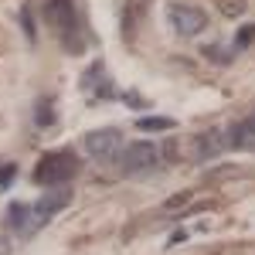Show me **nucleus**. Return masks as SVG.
Masks as SVG:
<instances>
[{
	"instance_id": "obj_10",
	"label": "nucleus",
	"mask_w": 255,
	"mask_h": 255,
	"mask_svg": "<svg viewBox=\"0 0 255 255\" xmlns=\"http://www.w3.org/2000/svg\"><path fill=\"white\" fill-rule=\"evenodd\" d=\"M17 174V167L14 163H7V167H0V191H7V184H10V177Z\"/></svg>"
},
{
	"instance_id": "obj_9",
	"label": "nucleus",
	"mask_w": 255,
	"mask_h": 255,
	"mask_svg": "<svg viewBox=\"0 0 255 255\" xmlns=\"http://www.w3.org/2000/svg\"><path fill=\"white\" fill-rule=\"evenodd\" d=\"M170 119H139V129H170Z\"/></svg>"
},
{
	"instance_id": "obj_2",
	"label": "nucleus",
	"mask_w": 255,
	"mask_h": 255,
	"mask_svg": "<svg viewBox=\"0 0 255 255\" xmlns=\"http://www.w3.org/2000/svg\"><path fill=\"white\" fill-rule=\"evenodd\" d=\"M167 20H170L174 34H180V38H194V34H201L208 27V14L201 7H191V3H170Z\"/></svg>"
},
{
	"instance_id": "obj_4",
	"label": "nucleus",
	"mask_w": 255,
	"mask_h": 255,
	"mask_svg": "<svg viewBox=\"0 0 255 255\" xmlns=\"http://www.w3.org/2000/svg\"><path fill=\"white\" fill-rule=\"evenodd\" d=\"M85 150L96 160H116L123 150V133L116 126H106V129H92L85 133Z\"/></svg>"
},
{
	"instance_id": "obj_5",
	"label": "nucleus",
	"mask_w": 255,
	"mask_h": 255,
	"mask_svg": "<svg viewBox=\"0 0 255 255\" xmlns=\"http://www.w3.org/2000/svg\"><path fill=\"white\" fill-rule=\"evenodd\" d=\"M68 201H72V191H55V194H44L38 204H31V215H34V228H38V225H44V221L55 215V211H61V208H65Z\"/></svg>"
},
{
	"instance_id": "obj_7",
	"label": "nucleus",
	"mask_w": 255,
	"mask_h": 255,
	"mask_svg": "<svg viewBox=\"0 0 255 255\" xmlns=\"http://www.w3.org/2000/svg\"><path fill=\"white\" fill-rule=\"evenodd\" d=\"M44 17L51 20L58 31H65V27H72L75 24V10H72V0H48L44 3Z\"/></svg>"
},
{
	"instance_id": "obj_3",
	"label": "nucleus",
	"mask_w": 255,
	"mask_h": 255,
	"mask_svg": "<svg viewBox=\"0 0 255 255\" xmlns=\"http://www.w3.org/2000/svg\"><path fill=\"white\" fill-rule=\"evenodd\" d=\"M160 150L153 143H146V139H136V143H126L123 150H119V170L123 174H143V170H150L153 163H157Z\"/></svg>"
},
{
	"instance_id": "obj_6",
	"label": "nucleus",
	"mask_w": 255,
	"mask_h": 255,
	"mask_svg": "<svg viewBox=\"0 0 255 255\" xmlns=\"http://www.w3.org/2000/svg\"><path fill=\"white\" fill-rule=\"evenodd\" d=\"M225 146H228V139L221 136L218 129L197 133V136H194V157H197V160H211V157H218Z\"/></svg>"
},
{
	"instance_id": "obj_8",
	"label": "nucleus",
	"mask_w": 255,
	"mask_h": 255,
	"mask_svg": "<svg viewBox=\"0 0 255 255\" xmlns=\"http://www.w3.org/2000/svg\"><path fill=\"white\" fill-rule=\"evenodd\" d=\"M7 221L14 232H34V215H31V204H10Z\"/></svg>"
},
{
	"instance_id": "obj_1",
	"label": "nucleus",
	"mask_w": 255,
	"mask_h": 255,
	"mask_svg": "<svg viewBox=\"0 0 255 255\" xmlns=\"http://www.w3.org/2000/svg\"><path fill=\"white\" fill-rule=\"evenodd\" d=\"M79 167L82 163L72 150H55V153L41 157V163L34 167V180L41 187H61V184H68L72 177L79 174Z\"/></svg>"
}]
</instances>
